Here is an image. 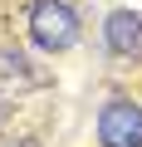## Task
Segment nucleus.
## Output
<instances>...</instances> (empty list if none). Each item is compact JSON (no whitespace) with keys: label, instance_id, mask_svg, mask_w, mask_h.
Segmentation results:
<instances>
[{"label":"nucleus","instance_id":"nucleus-1","mask_svg":"<svg viewBox=\"0 0 142 147\" xmlns=\"http://www.w3.org/2000/svg\"><path fill=\"white\" fill-rule=\"evenodd\" d=\"M30 39L44 54H64L79 44V15L64 0H34L30 5Z\"/></svg>","mask_w":142,"mask_h":147},{"label":"nucleus","instance_id":"nucleus-2","mask_svg":"<svg viewBox=\"0 0 142 147\" xmlns=\"http://www.w3.org/2000/svg\"><path fill=\"white\" fill-rule=\"evenodd\" d=\"M98 142L103 147H142V108L132 98H108L98 108Z\"/></svg>","mask_w":142,"mask_h":147},{"label":"nucleus","instance_id":"nucleus-3","mask_svg":"<svg viewBox=\"0 0 142 147\" xmlns=\"http://www.w3.org/2000/svg\"><path fill=\"white\" fill-rule=\"evenodd\" d=\"M103 39L113 54H137L142 49V15L137 10H113L108 25H103Z\"/></svg>","mask_w":142,"mask_h":147}]
</instances>
